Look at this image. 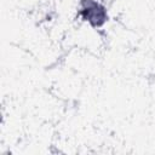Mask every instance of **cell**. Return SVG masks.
Here are the masks:
<instances>
[{
    "mask_svg": "<svg viewBox=\"0 0 155 155\" xmlns=\"http://www.w3.org/2000/svg\"><path fill=\"white\" fill-rule=\"evenodd\" d=\"M82 15L85 17L86 21L91 22L94 25H99L104 22L105 15H104V10L94 1L87 0L84 4L82 7Z\"/></svg>",
    "mask_w": 155,
    "mask_h": 155,
    "instance_id": "6da1fadb",
    "label": "cell"
}]
</instances>
